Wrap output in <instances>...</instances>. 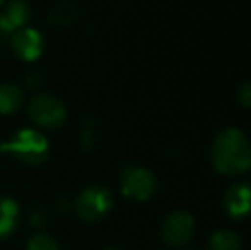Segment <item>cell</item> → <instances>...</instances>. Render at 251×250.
<instances>
[{
	"instance_id": "cell-1",
	"label": "cell",
	"mask_w": 251,
	"mask_h": 250,
	"mask_svg": "<svg viewBox=\"0 0 251 250\" xmlns=\"http://www.w3.org/2000/svg\"><path fill=\"white\" fill-rule=\"evenodd\" d=\"M212 165L222 175H239L251 167V147L239 129L229 127L217 134L212 144Z\"/></svg>"
},
{
	"instance_id": "cell-2",
	"label": "cell",
	"mask_w": 251,
	"mask_h": 250,
	"mask_svg": "<svg viewBox=\"0 0 251 250\" xmlns=\"http://www.w3.org/2000/svg\"><path fill=\"white\" fill-rule=\"evenodd\" d=\"M0 149L9 153L24 165H41L48 158L50 144L47 137L34 129H21L9 142L2 144Z\"/></svg>"
},
{
	"instance_id": "cell-3",
	"label": "cell",
	"mask_w": 251,
	"mask_h": 250,
	"mask_svg": "<svg viewBox=\"0 0 251 250\" xmlns=\"http://www.w3.org/2000/svg\"><path fill=\"white\" fill-rule=\"evenodd\" d=\"M113 207V195L106 187L93 185L82 190L74 202L75 214L86 223H98L101 221Z\"/></svg>"
},
{
	"instance_id": "cell-4",
	"label": "cell",
	"mask_w": 251,
	"mask_h": 250,
	"mask_svg": "<svg viewBox=\"0 0 251 250\" xmlns=\"http://www.w3.org/2000/svg\"><path fill=\"white\" fill-rule=\"evenodd\" d=\"M27 115L36 125L43 129H58L67 118V110L60 100L51 94H36L27 105Z\"/></svg>"
},
{
	"instance_id": "cell-5",
	"label": "cell",
	"mask_w": 251,
	"mask_h": 250,
	"mask_svg": "<svg viewBox=\"0 0 251 250\" xmlns=\"http://www.w3.org/2000/svg\"><path fill=\"white\" fill-rule=\"evenodd\" d=\"M120 185H122V192L128 199L147 200L157 189V178L147 168L128 167L122 171Z\"/></svg>"
},
{
	"instance_id": "cell-6",
	"label": "cell",
	"mask_w": 251,
	"mask_h": 250,
	"mask_svg": "<svg viewBox=\"0 0 251 250\" xmlns=\"http://www.w3.org/2000/svg\"><path fill=\"white\" fill-rule=\"evenodd\" d=\"M195 230V220L186 211L168 214L161 224V238L169 247H183L190 242Z\"/></svg>"
},
{
	"instance_id": "cell-7",
	"label": "cell",
	"mask_w": 251,
	"mask_h": 250,
	"mask_svg": "<svg viewBox=\"0 0 251 250\" xmlns=\"http://www.w3.org/2000/svg\"><path fill=\"white\" fill-rule=\"evenodd\" d=\"M31 5L26 0H10L5 12H0V40L10 38L17 29H23L31 21Z\"/></svg>"
},
{
	"instance_id": "cell-8",
	"label": "cell",
	"mask_w": 251,
	"mask_h": 250,
	"mask_svg": "<svg viewBox=\"0 0 251 250\" xmlns=\"http://www.w3.org/2000/svg\"><path fill=\"white\" fill-rule=\"evenodd\" d=\"M10 47L16 57H19L21 60L33 62L43 54L45 41L40 31L33 28H23L10 36Z\"/></svg>"
},
{
	"instance_id": "cell-9",
	"label": "cell",
	"mask_w": 251,
	"mask_h": 250,
	"mask_svg": "<svg viewBox=\"0 0 251 250\" xmlns=\"http://www.w3.org/2000/svg\"><path fill=\"white\" fill-rule=\"evenodd\" d=\"M224 209L234 220L248 216L251 213V184L239 182L234 184L224 195Z\"/></svg>"
},
{
	"instance_id": "cell-10",
	"label": "cell",
	"mask_w": 251,
	"mask_h": 250,
	"mask_svg": "<svg viewBox=\"0 0 251 250\" xmlns=\"http://www.w3.org/2000/svg\"><path fill=\"white\" fill-rule=\"evenodd\" d=\"M19 223V206L10 197H0V240L16 231Z\"/></svg>"
},
{
	"instance_id": "cell-11",
	"label": "cell",
	"mask_w": 251,
	"mask_h": 250,
	"mask_svg": "<svg viewBox=\"0 0 251 250\" xmlns=\"http://www.w3.org/2000/svg\"><path fill=\"white\" fill-rule=\"evenodd\" d=\"M24 93L19 86L12 83H7L0 86V113L12 115L23 107Z\"/></svg>"
},
{
	"instance_id": "cell-12",
	"label": "cell",
	"mask_w": 251,
	"mask_h": 250,
	"mask_svg": "<svg viewBox=\"0 0 251 250\" xmlns=\"http://www.w3.org/2000/svg\"><path fill=\"white\" fill-rule=\"evenodd\" d=\"M79 16V9L72 0H60L58 3H55L50 12V21L53 24H60L65 26L75 21V17Z\"/></svg>"
},
{
	"instance_id": "cell-13",
	"label": "cell",
	"mask_w": 251,
	"mask_h": 250,
	"mask_svg": "<svg viewBox=\"0 0 251 250\" xmlns=\"http://www.w3.org/2000/svg\"><path fill=\"white\" fill-rule=\"evenodd\" d=\"M208 250H241V238L231 230H219L208 240Z\"/></svg>"
},
{
	"instance_id": "cell-14",
	"label": "cell",
	"mask_w": 251,
	"mask_h": 250,
	"mask_svg": "<svg viewBox=\"0 0 251 250\" xmlns=\"http://www.w3.org/2000/svg\"><path fill=\"white\" fill-rule=\"evenodd\" d=\"M27 250H60V245L50 235L36 233L27 242Z\"/></svg>"
},
{
	"instance_id": "cell-15",
	"label": "cell",
	"mask_w": 251,
	"mask_h": 250,
	"mask_svg": "<svg viewBox=\"0 0 251 250\" xmlns=\"http://www.w3.org/2000/svg\"><path fill=\"white\" fill-rule=\"evenodd\" d=\"M238 101L243 105L245 108H251V81L245 83L241 87L238 89Z\"/></svg>"
},
{
	"instance_id": "cell-16",
	"label": "cell",
	"mask_w": 251,
	"mask_h": 250,
	"mask_svg": "<svg viewBox=\"0 0 251 250\" xmlns=\"http://www.w3.org/2000/svg\"><path fill=\"white\" fill-rule=\"evenodd\" d=\"M31 223L34 224V226H41V224L45 223V213L43 211H34L33 214H31Z\"/></svg>"
},
{
	"instance_id": "cell-17",
	"label": "cell",
	"mask_w": 251,
	"mask_h": 250,
	"mask_svg": "<svg viewBox=\"0 0 251 250\" xmlns=\"http://www.w3.org/2000/svg\"><path fill=\"white\" fill-rule=\"evenodd\" d=\"M38 79H40V77H38L36 74H29V76H27V81H26L27 86H29V87H36L38 84H40V83H38Z\"/></svg>"
},
{
	"instance_id": "cell-18",
	"label": "cell",
	"mask_w": 251,
	"mask_h": 250,
	"mask_svg": "<svg viewBox=\"0 0 251 250\" xmlns=\"http://www.w3.org/2000/svg\"><path fill=\"white\" fill-rule=\"evenodd\" d=\"M104 250H118V249H104Z\"/></svg>"
},
{
	"instance_id": "cell-19",
	"label": "cell",
	"mask_w": 251,
	"mask_h": 250,
	"mask_svg": "<svg viewBox=\"0 0 251 250\" xmlns=\"http://www.w3.org/2000/svg\"><path fill=\"white\" fill-rule=\"evenodd\" d=\"M3 2H5V0H0V5H2V3H3Z\"/></svg>"
}]
</instances>
